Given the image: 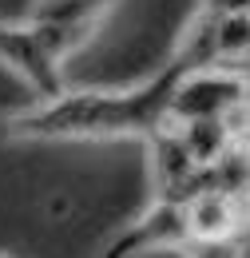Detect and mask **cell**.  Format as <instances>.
<instances>
[{
    "mask_svg": "<svg viewBox=\"0 0 250 258\" xmlns=\"http://www.w3.org/2000/svg\"><path fill=\"white\" fill-rule=\"evenodd\" d=\"M187 234H191L187 199H163V195H155V203L147 207V215L135 226H127L99 258H135V254H143V250H159V246L183 250L187 246Z\"/></svg>",
    "mask_w": 250,
    "mask_h": 258,
    "instance_id": "cell-4",
    "label": "cell"
},
{
    "mask_svg": "<svg viewBox=\"0 0 250 258\" xmlns=\"http://www.w3.org/2000/svg\"><path fill=\"white\" fill-rule=\"evenodd\" d=\"M0 60L12 72H20L40 99L64 96V60L36 24H0Z\"/></svg>",
    "mask_w": 250,
    "mask_h": 258,
    "instance_id": "cell-3",
    "label": "cell"
},
{
    "mask_svg": "<svg viewBox=\"0 0 250 258\" xmlns=\"http://www.w3.org/2000/svg\"><path fill=\"white\" fill-rule=\"evenodd\" d=\"M115 4H119V0H36L28 24H36L40 32L52 40V48L60 52V60H68V56L95 32V24H99Z\"/></svg>",
    "mask_w": 250,
    "mask_h": 258,
    "instance_id": "cell-5",
    "label": "cell"
},
{
    "mask_svg": "<svg viewBox=\"0 0 250 258\" xmlns=\"http://www.w3.org/2000/svg\"><path fill=\"white\" fill-rule=\"evenodd\" d=\"M0 258H12V254H4V250H0Z\"/></svg>",
    "mask_w": 250,
    "mask_h": 258,
    "instance_id": "cell-7",
    "label": "cell"
},
{
    "mask_svg": "<svg viewBox=\"0 0 250 258\" xmlns=\"http://www.w3.org/2000/svg\"><path fill=\"white\" fill-rule=\"evenodd\" d=\"M207 68H222L219 16L199 8L171 60L147 84L131 92H64L56 99H40L28 111L8 115L4 127L20 139H151L155 131L175 123V96L183 80Z\"/></svg>",
    "mask_w": 250,
    "mask_h": 258,
    "instance_id": "cell-1",
    "label": "cell"
},
{
    "mask_svg": "<svg viewBox=\"0 0 250 258\" xmlns=\"http://www.w3.org/2000/svg\"><path fill=\"white\" fill-rule=\"evenodd\" d=\"M238 72L246 76V115H242V123H246V131H250V64H242Z\"/></svg>",
    "mask_w": 250,
    "mask_h": 258,
    "instance_id": "cell-6",
    "label": "cell"
},
{
    "mask_svg": "<svg viewBox=\"0 0 250 258\" xmlns=\"http://www.w3.org/2000/svg\"><path fill=\"white\" fill-rule=\"evenodd\" d=\"M246 115V76L238 68H207L183 80L175 96V123L203 119H242Z\"/></svg>",
    "mask_w": 250,
    "mask_h": 258,
    "instance_id": "cell-2",
    "label": "cell"
}]
</instances>
